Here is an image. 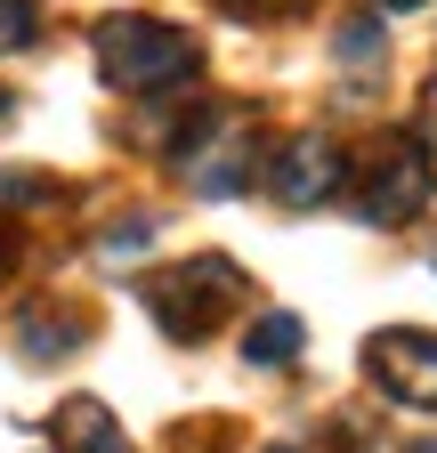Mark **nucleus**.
<instances>
[{"label":"nucleus","mask_w":437,"mask_h":453,"mask_svg":"<svg viewBox=\"0 0 437 453\" xmlns=\"http://www.w3.org/2000/svg\"><path fill=\"white\" fill-rule=\"evenodd\" d=\"M89 49H97V73H105V89H130V97L179 89V81L203 65L195 33L162 25V17H105V25L89 33Z\"/></svg>","instance_id":"nucleus-1"},{"label":"nucleus","mask_w":437,"mask_h":453,"mask_svg":"<svg viewBox=\"0 0 437 453\" xmlns=\"http://www.w3.org/2000/svg\"><path fill=\"white\" fill-rule=\"evenodd\" d=\"M171 162H179L187 195L227 203V195H243V187H251V162H259V122H251V113H235V105H203L195 122L179 130Z\"/></svg>","instance_id":"nucleus-2"},{"label":"nucleus","mask_w":437,"mask_h":453,"mask_svg":"<svg viewBox=\"0 0 437 453\" xmlns=\"http://www.w3.org/2000/svg\"><path fill=\"white\" fill-rule=\"evenodd\" d=\"M243 267L235 259H218V251H203V259H187V267H162L154 283H146V308H154V324L171 332V340H211L218 332V316H235L243 308Z\"/></svg>","instance_id":"nucleus-3"},{"label":"nucleus","mask_w":437,"mask_h":453,"mask_svg":"<svg viewBox=\"0 0 437 453\" xmlns=\"http://www.w3.org/2000/svg\"><path fill=\"white\" fill-rule=\"evenodd\" d=\"M429 195H437V162L413 130H389L356 170V219L364 226H413L429 211Z\"/></svg>","instance_id":"nucleus-4"},{"label":"nucleus","mask_w":437,"mask_h":453,"mask_svg":"<svg viewBox=\"0 0 437 453\" xmlns=\"http://www.w3.org/2000/svg\"><path fill=\"white\" fill-rule=\"evenodd\" d=\"M364 372H372L380 396H397L413 413H437V332H421V324L372 332L364 340Z\"/></svg>","instance_id":"nucleus-5"},{"label":"nucleus","mask_w":437,"mask_h":453,"mask_svg":"<svg viewBox=\"0 0 437 453\" xmlns=\"http://www.w3.org/2000/svg\"><path fill=\"white\" fill-rule=\"evenodd\" d=\"M349 187V154L324 138V130H300L276 146V162H267V195H276L284 211H316V203H333Z\"/></svg>","instance_id":"nucleus-6"},{"label":"nucleus","mask_w":437,"mask_h":453,"mask_svg":"<svg viewBox=\"0 0 437 453\" xmlns=\"http://www.w3.org/2000/svg\"><path fill=\"white\" fill-rule=\"evenodd\" d=\"M49 437H58V453H138L122 437V421L97 405V396H65L58 421H49Z\"/></svg>","instance_id":"nucleus-7"},{"label":"nucleus","mask_w":437,"mask_h":453,"mask_svg":"<svg viewBox=\"0 0 437 453\" xmlns=\"http://www.w3.org/2000/svg\"><path fill=\"white\" fill-rule=\"evenodd\" d=\"M300 340H308V324H300L292 308H267V316H251V332H243V365L284 372V365L300 357Z\"/></svg>","instance_id":"nucleus-8"},{"label":"nucleus","mask_w":437,"mask_h":453,"mask_svg":"<svg viewBox=\"0 0 437 453\" xmlns=\"http://www.w3.org/2000/svg\"><path fill=\"white\" fill-rule=\"evenodd\" d=\"M81 332H89V316H33L17 340H25V357H33V365H49V357H65Z\"/></svg>","instance_id":"nucleus-9"},{"label":"nucleus","mask_w":437,"mask_h":453,"mask_svg":"<svg viewBox=\"0 0 437 453\" xmlns=\"http://www.w3.org/2000/svg\"><path fill=\"white\" fill-rule=\"evenodd\" d=\"M333 57H341L349 73L380 65V57H389V41H380V17H349V25H341V41H333Z\"/></svg>","instance_id":"nucleus-10"},{"label":"nucleus","mask_w":437,"mask_h":453,"mask_svg":"<svg viewBox=\"0 0 437 453\" xmlns=\"http://www.w3.org/2000/svg\"><path fill=\"white\" fill-rule=\"evenodd\" d=\"M33 41H41V9L33 0H0V57H17Z\"/></svg>","instance_id":"nucleus-11"},{"label":"nucleus","mask_w":437,"mask_h":453,"mask_svg":"<svg viewBox=\"0 0 437 453\" xmlns=\"http://www.w3.org/2000/svg\"><path fill=\"white\" fill-rule=\"evenodd\" d=\"M146 243H154V219H114V226L97 235V259H138Z\"/></svg>","instance_id":"nucleus-12"},{"label":"nucleus","mask_w":437,"mask_h":453,"mask_svg":"<svg viewBox=\"0 0 437 453\" xmlns=\"http://www.w3.org/2000/svg\"><path fill=\"white\" fill-rule=\"evenodd\" d=\"M235 9H292V0H235Z\"/></svg>","instance_id":"nucleus-13"},{"label":"nucleus","mask_w":437,"mask_h":453,"mask_svg":"<svg viewBox=\"0 0 437 453\" xmlns=\"http://www.w3.org/2000/svg\"><path fill=\"white\" fill-rule=\"evenodd\" d=\"M380 9H429V0H380Z\"/></svg>","instance_id":"nucleus-14"},{"label":"nucleus","mask_w":437,"mask_h":453,"mask_svg":"<svg viewBox=\"0 0 437 453\" xmlns=\"http://www.w3.org/2000/svg\"><path fill=\"white\" fill-rule=\"evenodd\" d=\"M413 453H437V437H429V445H413Z\"/></svg>","instance_id":"nucleus-15"},{"label":"nucleus","mask_w":437,"mask_h":453,"mask_svg":"<svg viewBox=\"0 0 437 453\" xmlns=\"http://www.w3.org/2000/svg\"><path fill=\"white\" fill-rule=\"evenodd\" d=\"M429 105H437V73H429Z\"/></svg>","instance_id":"nucleus-16"},{"label":"nucleus","mask_w":437,"mask_h":453,"mask_svg":"<svg viewBox=\"0 0 437 453\" xmlns=\"http://www.w3.org/2000/svg\"><path fill=\"white\" fill-rule=\"evenodd\" d=\"M267 453H292V445H267Z\"/></svg>","instance_id":"nucleus-17"},{"label":"nucleus","mask_w":437,"mask_h":453,"mask_svg":"<svg viewBox=\"0 0 437 453\" xmlns=\"http://www.w3.org/2000/svg\"><path fill=\"white\" fill-rule=\"evenodd\" d=\"M0 259H9V251H0Z\"/></svg>","instance_id":"nucleus-18"}]
</instances>
